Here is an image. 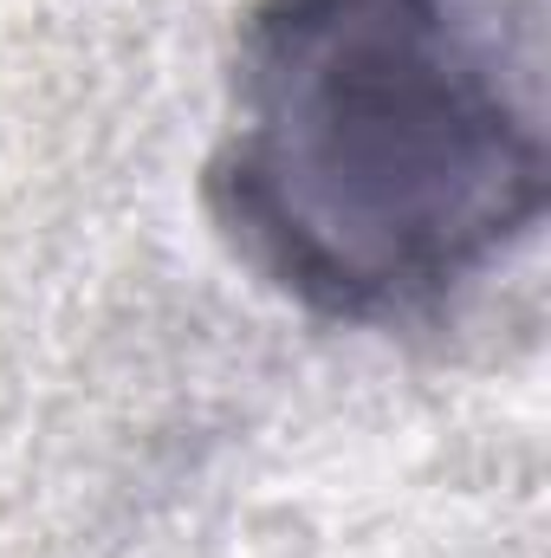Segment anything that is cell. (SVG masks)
I'll use <instances>...</instances> for the list:
<instances>
[{
	"mask_svg": "<svg viewBox=\"0 0 551 558\" xmlns=\"http://www.w3.org/2000/svg\"><path fill=\"white\" fill-rule=\"evenodd\" d=\"M546 0H254L208 208L325 318L428 312L551 195Z\"/></svg>",
	"mask_w": 551,
	"mask_h": 558,
	"instance_id": "obj_1",
	"label": "cell"
}]
</instances>
